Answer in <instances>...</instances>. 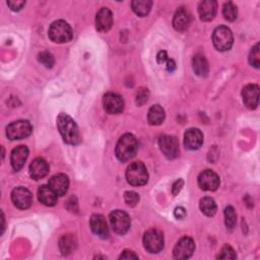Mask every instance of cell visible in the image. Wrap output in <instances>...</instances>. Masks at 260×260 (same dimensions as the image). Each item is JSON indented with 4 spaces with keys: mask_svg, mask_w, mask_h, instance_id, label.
Instances as JSON below:
<instances>
[{
    "mask_svg": "<svg viewBox=\"0 0 260 260\" xmlns=\"http://www.w3.org/2000/svg\"><path fill=\"white\" fill-rule=\"evenodd\" d=\"M57 127L64 142L77 145L81 142V135L75 121L67 114L61 113L57 117Z\"/></svg>",
    "mask_w": 260,
    "mask_h": 260,
    "instance_id": "obj_1",
    "label": "cell"
},
{
    "mask_svg": "<svg viewBox=\"0 0 260 260\" xmlns=\"http://www.w3.org/2000/svg\"><path fill=\"white\" fill-rule=\"evenodd\" d=\"M138 149V142L136 137L131 133L122 135L116 145L115 153L119 160L127 161L133 158Z\"/></svg>",
    "mask_w": 260,
    "mask_h": 260,
    "instance_id": "obj_2",
    "label": "cell"
},
{
    "mask_svg": "<svg viewBox=\"0 0 260 260\" xmlns=\"http://www.w3.org/2000/svg\"><path fill=\"white\" fill-rule=\"evenodd\" d=\"M48 36L52 42L62 44V43L70 42L73 37V32L68 22L60 19V20L54 21L50 25L48 30Z\"/></svg>",
    "mask_w": 260,
    "mask_h": 260,
    "instance_id": "obj_3",
    "label": "cell"
},
{
    "mask_svg": "<svg viewBox=\"0 0 260 260\" xmlns=\"http://www.w3.org/2000/svg\"><path fill=\"white\" fill-rule=\"evenodd\" d=\"M127 182L132 186H142L148 181V173L141 161H135L128 166L126 170Z\"/></svg>",
    "mask_w": 260,
    "mask_h": 260,
    "instance_id": "obj_4",
    "label": "cell"
},
{
    "mask_svg": "<svg viewBox=\"0 0 260 260\" xmlns=\"http://www.w3.org/2000/svg\"><path fill=\"white\" fill-rule=\"evenodd\" d=\"M212 43L215 49L220 52L230 50L234 43V36L232 30L224 25L217 26L212 34Z\"/></svg>",
    "mask_w": 260,
    "mask_h": 260,
    "instance_id": "obj_5",
    "label": "cell"
},
{
    "mask_svg": "<svg viewBox=\"0 0 260 260\" xmlns=\"http://www.w3.org/2000/svg\"><path fill=\"white\" fill-rule=\"evenodd\" d=\"M31 132H32V126L26 120L14 121L6 127V136L10 140L25 138L29 136Z\"/></svg>",
    "mask_w": 260,
    "mask_h": 260,
    "instance_id": "obj_6",
    "label": "cell"
},
{
    "mask_svg": "<svg viewBox=\"0 0 260 260\" xmlns=\"http://www.w3.org/2000/svg\"><path fill=\"white\" fill-rule=\"evenodd\" d=\"M143 246L149 253L155 254L164 248V236L162 233L156 229L148 230L143 236Z\"/></svg>",
    "mask_w": 260,
    "mask_h": 260,
    "instance_id": "obj_7",
    "label": "cell"
},
{
    "mask_svg": "<svg viewBox=\"0 0 260 260\" xmlns=\"http://www.w3.org/2000/svg\"><path fill=\"white\" fill-rule=\"evenodd\" d=\"M110 222L113 231L118 235H124L130 228L129 215L120 209L114 210L110 213Z\"/></svg>",
    "mask_w": 260,
    "mask_h": 260,
    "instance_id": "obj_8",
    "label": "cell"
},
{
    "mask_svg": "<svg viewBox=\"0 0 260 260\" xmlns=\"http://www.w3.org/2000/svg\"><path fill=\"white\" fill-rule=\"evenodd\" d=\"M195 250V243L189 237L181 238L174 247L173 255L175 259H188L192 256Z\"/></svg>",
    "mask_w": 260,
    "mask_h": 260,
    "instance_id": "obj_9",
    "label": "cell"
},
{
    "mask_svg": "<svg viewBox=\"0 0 260 260\" xmlns=\"http://www.w3.org/2000/svg\"><path fill=\"white\" fill-rule=\"evenodd\" d=\"M158 146L166 157L173 159L179 154V141L175 136L162 135L158 139Z\"/></svg>",
    "mask_w": 260,
    "mask_h": 260,
    "instance_id": "obj_10",
    "label": "cell"
},
{
    "mask_svg": "<svg viewBox=\"0 0 260 260\" xmlns=\"http://www.w3.org/2000/svg\"><path fill=\"white\" fill-rule=\"evenodd\" d=\"M103 107L108 114H119L124 110V101L115 92H108L103 98Z\"/></svg>",
    "mask_w": 260,
    "mask_h": 260,
    "instance_id": "obj_11",
    "label": "cell"
},
{
    "mask_svg": "<svg viewBox=\"0 0 260 260\" xmlns=\"http://www.w3.org/2000/svg\"><path fill=\"white\" fill-rule=\"evenodd\" d=\"M11 200L17 208L26 209L32 203V195L26 188L16 187L11 192Z\"/></svg>",
    "mask_w": 260,
    "mask_h": 260,
    "instance_id": "obj_12",
    "label": "cell"
},
{
    "mask_svg": "<svg viewBox=\"0 0 260 260\" xmlns=\"http://www.w3.org/2000/svg\"><path fill=\"white\" fill-rule=\"evenodd\" d=\"M219 183V177L211 170H205L198 176V185L204 191H215Z\"/></svg>",
    "mask_w": 260,
    "mask_h": 260,
    "instance_id": "obj_13",
    "label": "cell"
},
{
    "mask_svg": "<svg viewBox=\"0 0 260 260\" xmlns=\"http://www.w3.org/2000/svg\"><path fill=\"white\" fill-rule=\"evenodd\" d=\"M242 96L244 105L248 109H256L259 104V86L257 84L246 85L242 90Z\"/></svg>",
    "mask_w": 260,
    "mask_h": 260,
    "instance_id": "obj_14",
    "label": "cell"
},
{
    "mask_svg": "<svg viewBox=\"0 0 260 260\" xmlns=\"http://www.w3.org/2000/svg\"><path fill=\"white\" fill-rule=\"evenodd\" d=\"M203 143V134L198 128H190L184 134V145L187 149L196 150Z\"/></svg>",
    "mask_w": 260,
    "mask_h": 260,
    "instance_id": "obj_15",
    "label": "cell"
},
{
    "mask_svg": "<svg viewBox=\"0 0 260 260\" xmlns=\"http://www.w3.org/2000/svg\"><path fill=\"white\" fill-rule=\"evenodd\" d=\"M113 25V13L107 8H101L95 16V27L101 32L108 31Z\"/></svg>",
    "mask_w": 260,
    "mask_h": 260,
    "instance_id": "obj_16",
    "label": "cell"
},
{
    "mask_svg": "<svg viewBox=\"0 0 260 260\" xmlns=\"http://www.w3.org/2000/svg\"><path fill=\"white\" fill-rule=\"evenodd\" d=\"M191 23V15L187 9L180 7L174 14L173 17V26L176 30L183 32L188 29Z\"/></svg>",
    "mask_w": 260,
    "mask_h": 260,
    "instance_id": "obj_17",
    "label": "cell"
},
{
    "mask_svg": "<svg viewBox=\"0 0 260 260\" xmlns=\"http://www.w3.org/2000/svg\"><path fill=\"white\" fill-rule=\"evenodd\" d=\"M89 225L94 235L102 239L109 237V228L106 218L101 214H93L89 219Z\"/></svg>",
    "mask_w": 260,
    "mask_h": 260,
    "instance_id": "obj_18",
    "label": "cell"
},
{
    "mask_svg": "<svg viewBox=\"0 0 260 260\" xmlns=\"http://www.w3.org/2000/svg\"><path fill=\"white\" fill-rule=\"evenodd\" d=\"M48 185L59 196L65 195L69 187V179L65 174H57L50 178Z\"/></svg>",
    "mask_w": 260,
    "mask_h": 260,
    "instance_id": "obj_19",
    "label": "cell"
},
{
    "mask_svg": "<svg viewBox=\"0 0 260 260\" xmlns=\"http://www.w3.org/2000/svg\"><path fill=\"white\" fill-rule=\"evenodd\" d=\"M217 11V3L214 0L201 1L198 6V14L201 20L210 21L214 18Z\"/></svg>",
    "mask_w": 260,
    "mask_h": 260,
    "instance_id": "obj_20",
    "label": "cell"
},
{
    "mask_svg": "<svg viewBox=\"0 0 260 260\" xmlns=\"http://www.w3.org/2000/svg\"><path fill=\"white\" fill-rule=\"evenodd\" d=\"M27 156H28V148L25 145L16 146L12 150L11 157H10V162L13 170L16 172L19 171L23 167Z\"/></svg>",
    "mask_w": 260,
    "mask_h": 260,
    "instance_id": "obj_21",
    "label": "cell"
},
{
    "mask_svg": "<svg viewBox=\"0 0 260 260\" xmlns=\"http://www.w3.org/2000/svg\"><path fill=\"white\" fill-rule=\"evenodd\" d=\"M49 173V166L42 157L35 158L29 165V175L34 180H40Z\"/></svg>",
    "mask_w": 260,
    "mask_h": 260,
    "instance_id": "obj_22",
    "label": "cell"
},
{
    "mask_svg": "<svg viewBox=\"0 0 260 260\" xmlns=\"http://www.w3.org/2000/svg\"><path fill=\"white\" fill-rule=\"evenodd\" d=\"M57 194L48 185H42L38 189V198L41 203L46 206H54L57 203Z\"/></svg>",
    "mask_w": 260,
    "mask_h": 260,
    "instance_id": "obj_23",
    "label": "cell"
},
{
    "mask_svg": "<svg viewBox=\"0 0 260 260\" xmlns=\"http://www.w3.org/2000/svg\"><path fill=\"white\" fill-rule=\"evenodd\" d=\"M192 67L194 72L201 77H204L207 75L209 67L208 62L205 59V57L201 54H196L192 59Z\"/></svg>",
    "mask_w": 260,
    "mask_h": 260,
    "instance_id": "obj_24",
    "label": "cell"
},
{
    "mask_svg": "<svg viewBox=\"0 0 260 260\" xmlns=\"http://www.w3.org/2000/svg\"><path fill=\"white\" fill-rule=\"evenodd\" d=\"M166 117L165 110L159 105H154L148 110L147 114V120L150 125H160Z\"/></svg>",
    "mask_w": 260,
    "mask_h": 260,
    "instance_id": "obj_25",
    "label": "cell"
},
{
    "mask_svg": "<svg viewBox=\"0 0 260 260\" xmlns=\"http://www.w3.org/2000/svg\"><path fill=\"white\" fill-rule=\"evenodd\" d=\"M152 6V1L150 0H135L131 2L132 10L138 16H146Z\"/></svg>",
    "mask_w": 260,
    "mask_h": 260,
    "instance_id": "obj_26",
    "label": "cell"
},
{
    "mask_svg": "<svg viewBox=\"0 0 260 260\" xmlns=\"http://www.w3.org/2000/svg\"><path fill=\"white\" fill-rule=\"evenodd\" d=\"M199 208L207 216H213L217 211V205L213 198L203 197L199 201Z\"/></svg>",
    "mask_w": 260,
    "mask_h": 260,
    "instance_id": "obj_27",
    "label": "cell"
},
{
    "mask_svg": "<svg viewBox=\"0 0 260 260\" xmlns=\"http://www.w3.org/2000/svg\"><path fill=\"white\" fill-rule=\"evenodd\" d=\"M76 247V241L75 238L72 235H64L61 237L59 241V248L63 255H68Z\"/></svg>",
    "mask_w": 260,
    "mask_h": 260,
    "instance_id": "obj_28",
    "label": "cell"
},
{
    "mask_svg": "<svg viewBox=\"0 0 260 260\" xmlns=\"http://www.w3.org/2000/svg\"><path fill=\"white\" fill-rule=\"evenodd\" d=\"M156 60H157V63L160 65H164L169 72H173L176 69L175 61L173 59L169 58L166 51L158 52V54L156 56Z\"/></svg>",
    "mask_w": 260,
    "mask_h": 260,
    "instance_id": "obj_29",
    "label": "cell"
},
{
    "mask_svg": "<svg viewBox=\"0 0 260 260\" xmlns=\"http://www.w3.org/2000/svg\"><path fill=\"white\" fill-rule=\"evenodd\" d=\"M222 14H223V17L229 21L236 20V18L238 16L237 6L233 2L224 3L223 7H222Z\"/></svg>",
    "mask_w": 260,
    "mask_h": 260,
    "instance_id": "obj_30",
    "label": "cell"
},
{
    "mask_svg": "<svg viewBox=\"0 0 260 260\" xmlns=\"http://www.w3.org/2000/svg\"><path fill=\"white\" fill-rule=\"evenodd\" d=\"M224 222L229 230H233L237 222V214L233 206H228L224 209Z\"/></svg>",
    "mask_w": 260,
    "mask_h": 260,
    "instance_id": "obj_31",
    "label": "cell"
},
{
    "mask_svg": "<svg viewBox=\"0 0 260 260\" xmlns=\"http://www.w3.org/2000/svg\"><path fill=\"white\" fill-rule=\"evenodd\" d=\"M249 63L255 68H259L260 65V54H259V44L257 43L249 53Z\"/></svg>",
    "mask_w": 260,
    "mask_h": 260,
    "instance_id": "obj_32",
    "label": "cell"
},
{
    "mask_svg": "<svg viewBox=\"0 0 260 260\" xmlns=\"http://www.w3.org/2000/svg\"><path fill=\"white\" fill-rule=\"evenodd\" d=\"M38 60L47 68H52L55 64V59L53 55L49 52H41L38 56Z\"/></svg>",
    "mask_w": 260,
    "mask_h": 260,
    "instance_id": "obj_33",
    "label": "cell"
},
{
    "mask_svg": "<svg viewBox=\"0 0 260 260\" xmlns=\"http://www.w3.org/2000/svg\"><path fill=\"white\" fill-rule=\"evenodd\" d=\"M236 257V252L230 245H224L216 256L218 259H235Z\"/></svg>",
    "mask_w": 260,
    "mask_h": 260,
    "instance_id": "obj_34",
    "label": "cell"
},
{
    "mask_svg": "<svg viewBox=\"0 0 260 260\" xmlns=\"http://www.w3.org/2000/svg\"><path fill=\"white\" fill-rule=\"evenodd\" d=\"M149 96V91L145 87H140L136 92V104L138 106L144 105Z\"/></svg>",
    "mask_w": 260,
    "mask_h": 260,
    "instance_id": "obj_35",
    "label": "cell"
},
{
    "mask_svg": "<svg viewBox=\"0 0 260 260\" xmlns=\"http://www.w3.org/2000/svg\"><path fill=\"white\" fill-rule=\"evenodd\" d=\"M124 200L129 206H135L139 202V195L134 191H127L124 194Z\"/></svg>",
    "mask_w": 260,
    "mask_h": 260,
    "instance_id": "obj_36",
    "label": "cell"
},
{
    "mask_svg": "<svg viewBox=\"0 0 260 260\" xmlns=\"http://www.w3.org/2000/svg\"><path fill=\"white\" fill-rule=\"evenodd\" d=\"M7 5L9 6V8L13 11H18L20 10L24 5H25V1L23 0H9L7 1Z\"/></svg>",
    "mask_w": 260,
    "mask_h": 260,
    "instance_id": "obj_37",
    "label": "cell"
},
{
    "mask_svg": "<svg viewBox=\"0 0 260 260\" xmlns=\"http://www.w3.org/2000/svg\"><path fill=\"white\" fill-rule=\"evenodd\" d=\"M184 185V181L182 179H179L177 180L174 184H173V187H172V193L174 196H176L181 190H182V187Z\"/></svg>",
    "mask_w": 260,
    "mask_h": 260,
    "instance_id": "obj_38",
    "label": "cell"
},
{
    "mask_svg": "<svg viewBox=\"0 0 260 260\" xmlns=\"http://www.w3.org/2000/svg\"><path fill=\"white\" fill-rule=\"evenodd\" d=\"M174 215L177 219H183L186 217V209L182 206L176 207L174 210Z\"/></svg>",
    "mask_w": 260,
    "mask_h": 260,
    "instance_id": "obj_39",
    "label": "cell"
},
{
    "mask_svg": "<svg viewBox=\"0 0 260 260\" xmlns=\"http://www.w3.org/2000/svg\"><path fill=\"white\" fill-rule=\"evenodd\" d=\"M120 259H138V256L131 250H124L120 255Z\"/></svg>",
    "mask_w": 260,
    "mask_h": 260,
    "instance_id": "obj_40",
    "label": "cell"
}]
</instances>
